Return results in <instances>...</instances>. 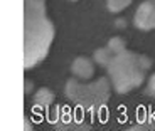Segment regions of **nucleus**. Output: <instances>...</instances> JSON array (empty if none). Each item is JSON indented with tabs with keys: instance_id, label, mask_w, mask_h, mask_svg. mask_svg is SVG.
Instances as JSON below:
<instances>
[{
	"instance_id": "nucleus-7",
	"label": "nucleus",
	"mask_w": 155,
	"mask_h": 131,
	"mask_svg": "<svg viewBox=\"0 0 155 131\" xmlns=\"http://www.w3.org/2000/svg\"><path fill=\"white\" fill-rule=\"evenodd\" d=\"M113 56L115 54H113L108 47H105V49H98L96 52H94V61H96L98 64H101V66H108Z\"/></svg>"
},
{
	"instance_id": "nucleus-3",
	"label": "nucleus",
	"mask_w": 155,
	"mask_h": 131,
	"mask_svg": "<svg viewBox=\"0 0 155 131\" xmlns=\"http://www.w3.org/2000/svg\"><path fill=\"white\" fill-rule=\"evenodd\" d=\"M66 94L73 103L79 104L84 109H96L105 104L110 96V86L106 79H98L93 84H79L71 79L66 84Z\"/></svg>"
},
{
	"instance_id": "nucleus-8",
	"label": "nucleus",
	"mask_w": 155,
	"mask_h": 131,
	"mask_svg": "<svg viewBox=\"0 0 155 131\" xmlns=\"http://www.w3.org/2000/svg\"><path fill=\"white\" fill-rule=\"evenodd\" d=\"M132 2H133V0H108V10L118 14V12L125 10V8L132 4Z\"/></svg>"
},
{
	"instance_id": "nucleus-1",
	"label": "nucleus",
	"mask_w": 155,
	"mask_h": 131,
	"mask_svg": "<svg viewBox=\"0 0 155 131\" xmlns=\"http://www.w3.org/2000/svg\"><path fill=\"white\" fill-rule=\"evenodd\" d=\"M54 25L46 15L44 0H24V66L34 67L49 52Z\"/></svg>"
},
{
	"instance_id": "nucleus-4",
	"label": "nucleus",
	"mask_w": 155,
	"mask_h": 131,
	"mask_svg": "<svg viewBox=\"0 0 155 131\" xmlns=\"http://www.w3.org/2000/svg\"><path fill=\"white\" fill-rule=\"evenodd\" d=\"M135 25L142 30L155 29V0H145L135 12Z\"/></svg>"
},
{
	"instance_id": "nucleus-11",
	"label": "nucleus",
	"mask_w": 155,
	"mask_h": 131,
	"mask_svg": "<svg viewBox=\"0 0 155 131\" xmlns=\"http://www.w3.org/2000/svg\"><path fill=\"white\" fill-rule=\"evenodd\" d=\"M31 128H32V126H31V121L25 118V126H24V129H31Z\"/></svg>"
},
{
	"instance_id": "nucleus-5",
	"label": "nucleus",
	"mask_w": 155,
	"mask_h": 131,
	"mask_svg": "<svg viewBox=\"0 0 155 131\" xmlns=\"http://www.w3.org/2000/svg\"><path fill=\"white\" fill-rule=\"evenodd\" d=\"M71 71L74 72V76L81 77V79H89V77H93L94 66L88 57H78L71 66Z\"/></svg>"
},
{
	"instance_id": "nucleus-2",
	"label": "nucleus",
	"mask_w": 155,
	"mask_h": 131,
	"mask_svg": "<svg viewBox=\"0 0 155 131\" xmlns=\"http://www.w3.org/2000/svg\"><path fill=\"white\" fill-rule=\"evenodd\" d=\"M150 59L145 56H138L135 52H118L111 57L108 67L111 82L118 93H128L138 88L145 79V72L150 67Z\"/></svg>"
},
{
	"instance_id": "nucleus-10",
	"label": "nucleus",
	"mask_w": 155,
	"mask_h": 131,
	"mask_svg": "<svg viewBox=\"0 0 155 131\" xmlns=\"http://www.w3.org/2000/svg\"><path fill=\"white\" fill-rule=\"evenodd\" d=\"M148 93L155 94V74L150 77V81H148Z\"/></svg>"
},
{
	"instance_id": "nucleus-9",
	"label": "nucleus",
	"mask_w": 155,
	"mask_h": 131,
	"mask_svg": "<svg viewBox=\"0 0 155 131\" xmlns=\"http://www.w3.org/2000/svg\"><path fill=\"white\" fill-rule=\"evenodd\" d=\"M108 49L111 50L113 54L123 52V50H125V40H123L121 37H113V39H110V42H108Z\"/></svg>"
},
{
	"instance_id": "nucleus-12",
	"label": "nucleus",
	"mask_w": 155,
	"mask_h": 131,
	"mask_svg": "<svg viewBox=\"0 0 155 131\" xmlns=\"http://www.w3.org/2000/svg\"><path fill=\"white\" fill-rule=\"evenodd\" d=\"M31 89H32V84H31V82H25V93H29Z\"/></svg>"
},
{
	"instance_id": "nucleus-6",
	"label": "nucleus",
	"mask_w": 155,
	"mask_h": 131,
	"mask_svg": "<svg viewBox=\"0 0 155 131\" xmlns=\"http://www.w3.org/2000/svg\"><path fill=\"white\" fill-rule=\"evenodd\" d=\"M52 99H54V94L51 93L49 89H46V88L39 89L37 93H35V96H34V103H35V106H42V108L49 106V104L52 103Z\"/></svg>"
}]
</instances>
